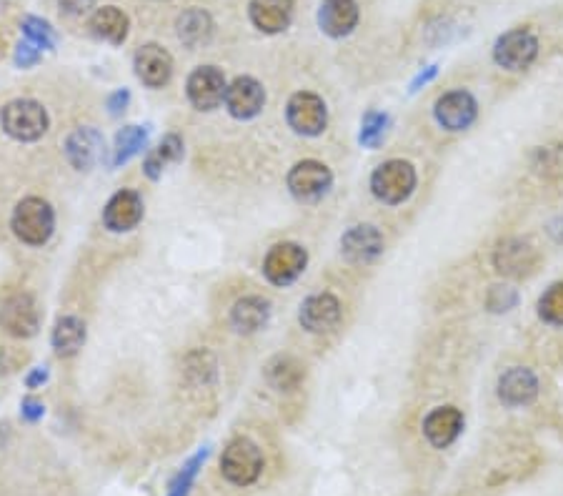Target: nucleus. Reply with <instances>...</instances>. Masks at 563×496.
<instances>
[{"label":"nucleus","instance_id":"f257e3e1","mask_svg":"<svg viewBox=\"0 0 563 496\" xmlns=\"http://www.w3.org/2000/svg\"><path fill=\"white\" fill-rule=\"evenodd\" d=\"M11 228L18 241H23L26 246H43V243L51 241L53 231H56V213H53L48 201L28 196L13 208Z\"/></svg>","mask_w":563,"mask_h":496},{"label":"nucleus","instance_id":"f03ea898","mask_svg":"<svg viewBox=\"0 0 563 496\" xmlns=\"http://www.w3.org/2000/svg\"><path fill=\"white\" fill-rule=\"evenodd\" d=\"M416 168L403 158H391L371 173V193L386 206H401L416 191Z\"/></svg>","mask_w":563,"mask_h":496},{"label":"nucleus","instance_id":"7ed1b4c3","mask_svg":"<svg viewBox=\"0 0 563 496\" xmlns=\"http://www.w3.org/2000/svg\"><path fill=\"white\" fill-rule=\"evenodd\" d=\"M0 126L11 138L21 143H33L46 136L48 131V113L43 103L33 98H18L3 106L0 111Z\"/></svg>","mask_w":563,"mask_h":496},{"label":"nucleus","instance_id":"20e7f679","mask_svg":"<svg viewBox=\"0 0 563 496\" xmlns=\"http://www.w3.org/2000/svg\"><path fill=\"white\" fill-rule=\"evenodd\" d=\"M538 38L531 28H511L493 43V63L508 73H523L536 63Z\"/></svg>","mask_w":563,"mask_h":496},{"label":"nucleus","instance_id":"39448f33","mask_svg":"<svg viewBox=\"0 0 563 496\" xmlns=\"http://www.w3.org/2000/svg\"><path fill=\"white\" fill-rule=\"evenodd\" d=\"M221 471L236 486L256 484L263 471V454L258 444H253L246 436L228 441L221 456Z\"/></svg>","mask_w":563,"mask_h":496},{"label":"nucleus","instance_id":"423d86ee","mask_svg":"<svg viewBox=\"0 0 563 496\" xmlns=\"http://www.w3.org/2000/svg\"><path fill=\"white\" fill-rule=\"evenodd\" d=\"M493 269L506 279H526L541 264V254L531 241L518 236L501 238L493 248Z\"/></svg>","mask_w":563,"mask_h":496},{"label":"nucleus","instance_id":"0eeeda50","mask_svg":"<svg viewBox=\"0 0 563 496\" xmlns=\"http://www.w3.org/2000/svg\"><path fill=\"white\" fill-rule=\"evenodd\" d=\"M286 121L298 136H321L328 126V108L318 93L298 91L288 98Z\"/></svg>","mask_w":563,"mask_h":496},{"label":"nucleus","instance_id":"6e6552de","mask_svg":"<svg viewBox=\"0 0 563 496\" xmlns=\"http://www.w3.org/2000/svg\"><path fill=\"white\" fill-rule=\"evenodd\" d=\"M288 191L296 201L301 203H316L331 191L333 186V173L326 163L313 161V158H306V161H298L296 166L288 171Z\"/></svg>","mask_w":563,"mask_h":496},{"label":"nucleus","instance_id":"1a4fd4ad","mask_svg":"<svg viewBox=\"0 0 563 496\" xmlns=\"http://www.w3.org/2000/svg\"><path fill=\"white\" fill-rule=\"evenodd\" d=\"M433 116H436L443 131H468L478 118V101L466 88H453V91H446L438 98L436 106H433Z\"/></svg>","mask_w":563,"mask_h":496},{"label":"nucleus","instance_id":"9d476101","mask_svg":"<svg viewBox=\"0 0 563 496\" xmlns=\"http://www.w3.org/2000/svg\"><path fill=\"white\" fill-rule=\"evenodd\" d=\"M308 254L306 248L293 241L276 243L263 259V276L273 286H291L298 276L306 271Z\"/></svg>","mask_w":563,"mask_h":496},{"label":"nucleus","instance_id":"9b49d317","mask_svg":"<svg viewBox=\"0 0 563 496\" xmlns=\"http://www.w3.org/2000/svg\"><path fill=\"white\" fill-rule=\"evenodd\" d=\"M0 329L16 339H31L41 329L36 299L31 294H11L0 304Z\"/></svg>","mask_w":563,"mask_h":496},{"label":"nucleus","instance_id":"f8f14e48","mask_svg":"<svg viewBox=\"0 0 563 496\" xmlns=\"http://www.w3.org/2000/svg\"><path fill=\"white\" fill-rule=\"evenodd\" d=\"M226 91V76L216 66H198L186 81V96L198 111H216L226 101Z\"/></svg>","mask_w":563,"mask_h":496},{"label":"nucleus","instance_id":"ddd939ff","mask_svg":"<svg viewBox=\"0 0 563 496\" xmlns=\"http://www.w3.org/2000/svg\"><path fill=\"white\" fill-rule=\"evenodd\" d=\"M538 391H541L538 376L526 366H511L498 376L496 396L508 409H521V406L533 404L538 399Z\"/></svg>","mask_w":563,"mask_h":496},{"label":"nucleus","instance_id":"4468645a","mask_svg":"<svg viewBox=\"0 0 563 496\" xmlns=\"http://www.w3.org/2000/svg\"><path fill=\"white\" fill-rule=\"evenodd\" d=\"M383 233L378 231L376 226L371 223H358V226H351L346 233L341 236V254L348 264H371L376 261L378 256L383 254Z\"/></svg>","mask_w":563,"mask_h":496},{"label":"nucleus","instance_id":"2eb2a0df","mask_svg":"<svg viewBox=\"0 0 563 496\" xmlns=\"http://www.w3.org/2000/svg\"><path fill=\"white\" fill-rule=\"evenodd\" d=\"M341 316V301L333 294H328V291H323V294H313L303 301L301 311H298V324L308 334H328V331L336 329Z\"/></svg>","mask_w":563,"mask_h":496},{"label":"nucleus","instance_id":"dca6fc26","mask_svg":"<svg viewBox=\"0 0 563 496\" xmlns=\"http://www.w3.org/2000/svg\"><path fill=\"white\" fill-rule=\"evenodd\" d=\"M133 68L143 86L163 88L173 78V56L158 43H146L133 56Z\"/></svg>","mask_w":563,"mask_h":496},{"label":"nucleus","instance_id":"f3484780","mask_svg":"<svg viewBox=\"0 0 563 496\" xmlns=\"http://www.w3.org/2000/svg\"><path fill=\"white\" fill-rule=\"evenodd\" d=\"M266 106V91L261 83L251 76H238L236 81L228 83L226 108L238 121H251Z\"/></svg>","mask_w":563,"mask_h":496},{"label":"nucleus","instance_id":"a211bd4d","mask_svg":"<svg viewBox=\"0 0 563 496\" xmlns=\"http://www.w3.org/2000/svg\"><path fill=\"white\" fill-rule=\"evenodd\" d=\"M143 221V198L141 193L123 188V191L113 193L111 201L103 208V223L108 231L126 233L133 231L138 223Z\"/></svg>","mask_w":563,"mask_h":496},{"label":"nucleus","instance_id":"6ab92c4d","mask_svg":"<svg viewBox=\"0 0 563 496\" xmlns=\"http://www.w3.org/2000/svg\"><path fill=\"white\" fill-rule=\"evenodd\" d=\"M358 21H361V8L356 0H323L318 8V28L336 41L351 36Z\"/></svg>","mask_w":563,"mask_h":496},{"label":"nucleus","instance_id":"aec40b11","mask_svg":"<svg viewBox=\"0 0 563 496\" xmlns=\"http://www.w3.org/2000/svg\"><path fill=\"white\" fill-rule=\"evenodd\" d=\"M293 13H296L293 0H251L248 3V18H251L253 28L266 36H278V33L288 31V26L293 23Z\"/></svg>","mask_w":563,"mask_h":496},{"label":"nucleus","instance_id":"412c9836","mask_svg":"<svg viewBox=\"0 0 563 496\" xmlns=\"http://www.w3.org/2000/svg\"><path fill=\"white\" fill-rule=\"evenodd\" d=\"M463 431V414L456 406H436L423 419V436L433 449H448Z\"/></svg>","mask_w":563,"mask_h":496},{"label":"nucleus","instance_id":"4be33fe9","mask_svg":"<svg viewBox=\"0 0 563 496\" xmlns=\"http://www.w3.org/2000/svg\"><path fill=\"white\" fill-rule=\"evenodd\" d=\"M103 136L96 128H76L66 141V156L73 168L88 171L96 166L103 156Z\"/></svg>","mask_w":563,"mask_h":496},{"label":"nucleus","instance_id":"5701e85b","mask_svg":"<svg viewBox=\"0 0 563 496\" xmlns=\"http://www.w3.org/2000/svg\"><path fill=\"white\" fill-rule=\"evenodd\" d=\"M88 31L103 43H111V46H123L131 31V21H128L126 13L116 6H103L96 8L88 18Z\"/></svg>","mask_w":563,"mask_h":496},{"label":"nucleus","instance_id":"b1692460","mask_svg":"<svg viewBox=\"0 0 563 496\" xmlns=\"http://www.w3.org/2000/svg\"><path fill=\"white\" fill-rule=\"evenodd\" d=\"M271 319V304L263 296H243L231 309V326L238 334H256Z\"/></svg>","mask_w":563,"mask_h":496},{"label":"nucleus","instance_id":"393cba45","mask_svg":"<svg viewBox=\"0 0 563 496\" xmlns=\"http://www.w3.org/2000/svg\"><path fill=\"white\" fill-rule=\"evenodd\" d=\"M213 31H216V23H213L211 13L203 11V8H188L176 21L178 38H181L183 46L188 48L206 46L213 38Z\"/></svg>","mask_w":563,"mask_h":496},{"label":"nucleus","instance_id":"a878e982","mask_svg":"<svg viewBox=\"0 0 563 496\" xmlns=\"http://www.w3.org/2000/svg\"><path fill=\"white\" fill-rule=\"evenodd\" d=\"M266 381L276 391L291 394V391L301 389V384L306 381V369H303V364L296 356H273L266 364Z\"/></svg>","mask_w":563,"mask_h":496},{"label":"nucleus","instance_id":"bb28decb","mask_svg":"<svg viewBox=\"0 0 563 496\" xmlns=\"http://www.w3.org/2000/svg\"><path fill=\"white\" fill-rule=\"evenodd\" d=\"M51 341L58 356H63V359L76 356L86 344V324L78 316H63V319L56 321Z\"/></svg>","mask_w":563,"mask_h":496},{"label":"nucleus","instance_id":"cd10ccee","mask_svg":"<svg viewBox=\"0 0 563 496\" xmlns=\"http://www.w3.org/2000/svg\"><path fill=\"white\" fill-rule=\"evenodd\" d=\"M181 158H183V138L178 136V133H168V136L146 156V161H143V171H146L148 178L158 181V178L163 176V171H166L168 166H173V163L181 161Z\"/></svg>","mask_w":563,"mask_h":496},{"label":"nucleus","instance_id":"c85d7f7f","mask_svg":"<svg viewBox=\"0 0 563 496\" xmlns=\"http://www.w3.org/2000/svg\"><path fill=\"white\" fill-rule=\"evenodd\" d=\"M148 131L141 126H126L116 136V146H113V166H123L131 161L136 153H141V148L146 146Z\"/></svg>","mask_w":563,"mask_h":496},{"label":"nucleus","instance_id":"c756f323","mask_svg":"<svg viewBox=\"0 0 563 496\" xmlns=\"http://www.w3.org/2000/svg\"><path fill=\"white\" fill-rule=\"evenodd\" d=\"M538 319L548 326H563V281L548 286L538 299Z\"/></svg>","mask_w":563,"mask_h":496},{"label":"nucleus","instance_id":"7c9ffc66","mask_svg":"<svg viewBox=\"0 0 563 496\" xmlns=\"http://www.w3.org/2000/svg\"><path fill=\"white\" fill-rule=\"evenodd\" d=\"M388 131V116L381 111H368L361 121V143L368 148H378L386 138Z\"/></svg>","mask_w":563,"mask_h":496},{"label":"nucleus","instance_id":"2f4dec72","mask_svg":"<svg viewBox=\"0 0 563 496\" xmlns=\"http://www.w3.org/2000/svg\"><path fill=\"white\" fill-rule=\"evenodd\" d=\"M23 36H26V41L36 43L41 51H53L56 48V31L51 28V23L41 21V18H33L28 16L26 21H23Z\"/></svg>","mask_w":563,"mask_h":496},{"label":"nucleus","instance_id":"473e14b6","mask_svg":"<svg viewBox=\"0 0 563 496\" xmlns=\"http://www.w3.org/2000/svg\"><path fill=\"white\" fill-rule=\"evenodd\" d=\"M206 456H208V449H201L196 456H193L191 461H188L186 466H183L181 471H178L176 479L171 481V489H168V496H188V491H191L193 481H196V476H198V469H201V466H203Z\"/></svg>","mask_w":563,"mask_h":496},{"label":"nucleus","instance_id":"72a5a7b5","mask_svg":"<svg viewBox=\"0 0 563 496\" xmlns=\"http://www.w3.org/2000/svg\"><path fill=\"white\" fill-rule=\"evenodd\" d=\"M518 306V291L513 286L506 284H496L488 289L486 294V309L491 314H508Z\"/></svg>","mask_w":563,"mask_h":496},{"label":"nucleus","instance_id":"f704fd0d","mask_svg":"<svg viewBox=\"0 0 563 496\" xmlns=\"http://www.w3.org/2000/svg\"><path fill=\"white\" fill-rule=\"evenodd\" d=\"M41 61V48L31 41H21L16 48V66L31 68Z\"/></svg>","mask_w":563,"mask_h":496},{"label":"nucleus","instance_id":"c9c22d12","mask_svg":"<svg viewBox=\"0 0 563 496\" xmlns=\"http://www.w3.org/2000/svg\"><path fill=\"white\" fill-rule=\"evenodd\" d=\"M58 8H61V13H66V16L81 18L96 8V0H58Z\"/></svg>","mask_w":563,"mask_h":496},{"label":"nucleus","instance_id":"e433bc0d","mask_svg":"<svg viewBox=\"0 0 563 496\" xmlns=\"http://www.w3.org/2000/svg\"><path fill=\"white\" fill-rule=\"evenodd\" d=\"M21 414H23V419H28V421H38L43 416V404L41 401H36V399H23V404H21Z\"/></svg>","mask_w":563,"mask_h":496},{"label":"nucleus","instance_id":"4c0bfd02","mask_svg":"<svg viewBox=\"0 0 563 496\" xmlns=\"http://www.w3.org/2000/svg\"><path fill=\"white\" fill-rule=\"evenodd\" d=\"M128 101H131V93L128 91H116L111 98H108V108H111L113 116H118L121 111H126Z\"/></svg>","mask_w":563,"mask_h":496},{"label":"nucleus","instance_id":"58836bf2","mask_svg":"<svg viewBox=\"0 0 563 496\" xmlns=\"http://www.w3.org/2000/svg\"><path fill=\"white\" fill-rule=\"evenodd\" d=\"M46 379H48V371L46 369H36L31 376H28V386H31V389H36V386L46 384Z\"/></svg>","mask_w":563,"mask_h":496}]
</instances>
